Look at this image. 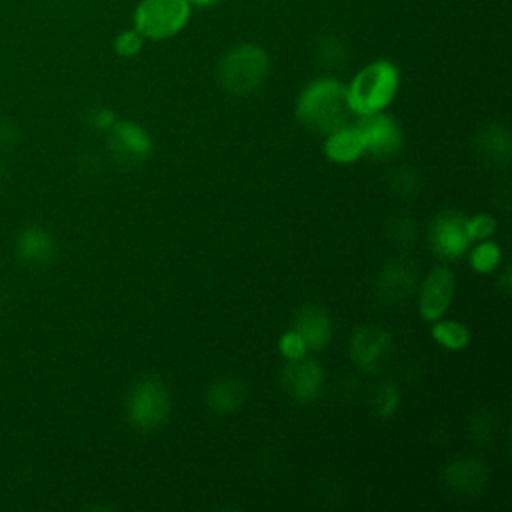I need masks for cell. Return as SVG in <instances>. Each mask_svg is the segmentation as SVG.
<instances>
[{
  "label": "cell",
  "mask_w": 512,
  "mask_h": 512,
  "mask_svg": "<svg viewBox=\"0 0 512 512\" xmlns=\"http://www.w3.org/2000/svg\"><path fill=\"white\" fill-rule=\"evenodd\" d=\"M374 400H376V410H378V414H382V416L392 414V412L396 410V406H398V394H396V390H394L392 386L380 388Z\"/></svg>",
  "instance_id": "cell-23"
},
{
  "label": "cell",
  "mask_w": 512,
  "mask_h": 512,
  "mask_svg": "<svg viewBox=\"0 0 512 512\" xmlns=\"http://www.w3.org/2000/svg\"><path fill=\"white\" fill-rule=\"evenodd\" d=\"M192 16L188 0H138L132 12V26L152 42L180 34Z\"/></svg>",
  "instance_id": "cell-4"
},
{
  "label": "cell",
  "mask_w": 512,
  "mask_h": 512,
  "mask_svg": "<svg viewBox=\"0 0 512 512\" xmlns=\"http://www.w3.org/2000/svg\"><path fill=\"white\" fill-rule=\"evenodd\" d=\"M110 150L124 164H140L150 156L152 140L146 128L132 120L114 122L110 128Z\"/></svg>",
  "instance_id": "cell-7"
},
{
  "label": "cell",
  "mask_w": 512,
  "mask_h": 512,
  "mask_svg": "<svg viewBox=\"0 0 512 512\" xmlns=\"http://www.w3.org/2000/svg\"><path fill=\"white\" fill-rule=\"evenodd\" d=\"M144 42H146V38L132 26V28H126V30L116 34V38H114V52L120 58H134V56H138L142 52Z\"/></svg>",
  "instance_id": "cell-20"
},
{
  "label": "cell",
  "mask_w": 512,
  "mask_h": 512,
  "mask_svg": "<svg viewBox=\"0 0 512 512\" xmlns=\"http://www.w3.org/2000/svg\"><path fill=\"white\" fill-rule=\"evenodd\" d=\"M432 336L440 346H444L448 350H462L470 342L468 328L454 320H440V318L434 320Z\"/></svg>",
  "instance_id": "cell-18"
},
{
  "label": "cell",
  "mask_w": 512,
  "mask_h": 512,
  "mask_svg": "<svg viewBox=\"0 0 512 512\" xmlns=\"http://www.w3.org/2000/svg\"><path fill=\"white\" fill-rule=\"evenodd\" d=\"M486 468L478 460H458L446 468V482L452 490L462 494H478L486 484Z\"/></svg>",
  "instance_id": "cell-15"
},
{
  "label": "cell",
  "mask_w": 512,
  "mask_h": 512,
  "mask_svg": "<svg viewBox=\"0 0 512 512\" xmlns=\"http://www.w3.org/2000/svg\"><path fill=\"white\" fill-rule=\"evenodd\" d=\"M92 122H94V126H98V128H110L116 120H114L112 110H108V108H98V110L92 112Z\"/></svg>",
  "instance_id": "cell-25"
},
{
  "label": "cell",
  "mask_w": 512,
  "mask_h": 512,
  "mask_svg": "<svg viewBox=\"0 0 512 512\" xmlns=\"http://www.w3.org/2000/svg\"><path fill=\"white\" fill-rule=\"evenodd\" d=\"M270 56L254 42H240L228 48L218 62V80L230 94L244 96L260 88L268 76Z\"/></svg>",
  "instance_id": "cell-3"
},
{
  "label": "cell",
  "mask_w": 512,
  "mask_h": 512,
  "mask_svg": "<svg viewBox=\"0 0 512 512\" xmlns=\"http://www.w3.org/2000/svg\"><path fill=\"white\" fill-rule=\"evenodd\" d=\"M282 386L298 402L314 400L322 386V370L318 362L308 358L288 360L282 370Z\"/></svg>",
  "instance_id": "cell-11"
},
{
  "label": "cell",
  "mask_w": 512,
  "mask_h": 512,
  "mask_svg": "<svg viewBox=\"0 0 512 512\" xmlns=\"http://www.w3.org/2000/svg\"><path fill=\"white\" fill-rule=\"evenodd\" d=\"M456 280L448 268H434L420 286L418 310L424 320L434 322L442 318L454 298Z\"/></svg>",
  "instance_id": "cell-8"
},
{
  "label": "cell",
  "mask_w": 512,
  "mask_h": 512,
  "mask_svg": "<svg viewBox=\"0 0 512 512\" xmlns=\"http://www.w3.org/2000/svg\"><path fill=\"white\" fill-rule=\"evenodd\" d=\"M244 402V390L242 384L238 380L232 378H222L214 384H210L208 392H206V404L222 414L234 412L242 406Z\"/></svg>",
  "instance_id": "cell-16"
},
{
  "label": "cell",
  "mask_w": 512,
  "mask_h": 512,
  "mask_svg": "<svg viewBox=\"0 0 512 512\" xmlns=\"http://www.w3.org/2000/svg\"><path fill=\"white\" fill-rule=\"evenodd\" d=\"M500 264V248L496 242L492 240H480V244L472 250L470 254V266L480 272V274H488L492 270H496Z\"/></svg>",
  "instance_id": "cell-19"
},
{
  "label": "cell",
  "mask_w": 512,
  "mask_h": 512,
  "mask_svg": "<svg viewBox=\"0 0 512 512\" xmlns=\"http://www.w3.org/2000/svg\"><path fill=\"white\" fill-rule=\"evenodd\" d=\"M192 8H210V6H216L218 2L222 0H188Z\"/></svg>",
  "instance_id": "cell-26"
},
{
  "label": "cell",
  "mask_w": 512,
  "mask_h": 512,
  "mask_svg": "<svg viewBox=\"0 0 512 512\" xmlns=\"http://www.w3.org/2000/svg\"><path fill=\"white\" fill-rule=\"evenodd\" d=\"M400 88V70L390 60H374L362 66L346 86L352 114L366 116L384 112Z\"/></svg>",
  "instance_id": "cell-2"
},
{
  "label": "cell",
  "mask_w": 512,
  "mask_h": 512,
  "mask_svg": "<svg viewBox=\"0 0 512 512\" xmlns=\"http://www.w3.org/2000/svg\"><path fill=\"white\" fill-rule=\"evenodd\" d=\"M466 232L470 240H486L496 232V220L488 214H474L466 218Z\"/></svg>",
  "instance_id": "cell-21"
},
{
  "label": "cell",
  "mask_w": 512,
  "mask_h": 512,
  "mask_svg": "<svg viewBox=\"0 0 512 512\" xmlns=\"http://www.w3.org/2000/svg\"><path fill=\"white\" fill-rule=\"evenodd\" d=\"M390 352V334L378 326H360L350 338V358L364 370H376Z\"/></svg>",
  "instance_id": "cell-10"
},
{
  "label": "cell",
  "mask_w": 512,
  "mask_h": 512,
  "mask_svg": "<svg viewBox=\"0 0 512 512\" xmlns=\"http://www.w3.org/2000/svg\"><path fill=\"white\" fill-rule=\"evenodd\" d=\"M320 58H322V60H328L330 66L338 64V62L344 58V50L340 48V42H338V40H330V44L324 42L322 48H320Z\"/></svg>",
  "instance_id": "cell-24"
},
{
  "label": "cell",
  "mask_w": 512,
  "mask_h": 512,
  "mask_svg": "<svg viewBox=\"0 0 512 512\" xmlns=\"http://www.w3.org/2000/svg\"><path fill=\"white\" fill-rule=\"evenodd\" d=\"M480 154L494 164H506L512 152L510 144V134L504 126L492 124L486 130L480 132V142H478Z\"/></svg>",
  "instance_id": "cell-17"
},
{
  "label": "cell",
  "mask_w": 512,
  "mask_h": 512,
  "mask_svg": "<svg viewBox=\"0 0 512 512\" xmlns=\"http://www.w3.org/2000/svg\"><path fill=\"white\" fill-rule=\"evenodd\" d=\"M298 120L320 134H330L350 124V104L346 84L336 78H316L308 82L296 100Z\"/></svg>",
  "instance_id": "cell-1"
},
{
  "label": "cell",
  "mask_w": 512,
  "mask_h": 512,
  "mask_svg": "<svg viewBox=\"0 0 512 512\" xmlns=\"http://www.w3.org/2000/svg\"><path fill=\"white\" fill-rule=\"evenodd\" d=\"M356 128L364 142V152L386 158L400 150L402 146V130L396 120L384 112L360 116Z\"/></svg>",
  "instance_id": "cell-6"
},
{
  "label": "cell",
  "mask_w": 512,
  "mask_h": 512,
  "mask_svg": "<svg viewBox=\"0 0 512 512\" xmlns=\"http://www.w3.org/2000/svg\"><path fill=\"white\" fill-rule=\"evenodd\" d=\"M470 242L464 216L456 212H442L434 218L430 226V244L438 256L458 258L468 250Z\"/></svg>",
  "instance_id": "cell-9"
},
{
  "label": "cell",
  "mask_w": 512,
  "mask_h": 512,
  "mask_svg": "<svg viewBox=\"0 0 512 512\" xmlns=\"http://www.w3.org/2000/svg\"><path fill=\"white\" fill-rule=\"evenodd\" d=\"M300 338L304 340L308 350H320L324 348L332 338V324L324 310L316 306H306L298 312L294 326H292Z\"/></svg>",
  "instance_id": "cell-13"
},
{
  "label": "cell",
  "mask_w": 512,
  "mask_h": 512,
  "mask_svg": "<svg viewBox=\"0 0 512 512\" xmlns=\"http://www.w3.org/2000/svg\"><path fill=\"white\" fill-rule=\"evenodd\" d=\"M278 348H280V352H282V356L286 358V360H298V358H304L306 356V344H304V340L300 338V334L292 328V330H288V332H284L282 336H280V342H278Z\"/></svg>",
  "instance_id": "cell-22"
},
{
  "label": "cell",
  "mask_w": 512,
  "mask_h": 512,
  "mask_svg": "<svg viewBox=\"0 0 512 512\" xmlns=\"http://www.w3.org/2000/svg\"><path fill=\"white\" fill-rule=\"evenodd\" d=\"M128 420L140 430H152L166 422L170 414V394L156 378L136 382L126 402Z\"/></svg>",
  "instance_id": "cell-5"
},
{
  "label": "cell",
  "mask_w": 512,
  "mask_h": 512,
  "mask_svg": "<svg viewBox=\"0 0 512 512\" xmlns=\"http://www.w3.org/2000/svg\"><path fill=\"white\" fill-rule=\"evenodd\" d=\"M416 278H418V274H416V266L412 262L394 260L380 272L376 288L384 300L398 302L412 294V290L416 286Z\"/></svg>",
  "instance_id": "cell-12"
},
{
  "label": "cell",
  "mask_w": 512,
  "mask_h": 512,
  "mask_svg": "<svg viewBox=\"0 0 512 512\" xmlns=\"http://www.w3.org/2000/svg\"><path fill=\"white\" fill-rule=\"evenodd\" d=\"M326 142H324V154L338 164H350L354 160H358L364 152V142L362 136L356 128V124H346L330 134H326Z\"/></svg>",
  "instance_id": "cell-14"
}]
</instances>
